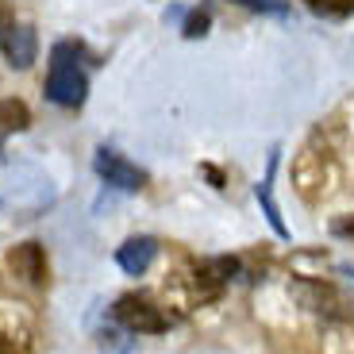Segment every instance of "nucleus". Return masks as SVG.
Instances as JSON below:
<instances>
[{
	"label": "nucleus",
	"mask_w": 354,
	"mask_h": 354,
	"mask_svg": "<svg viewBox=\"0 0 354 354\" xmlns=\"http://www.w3.org/2000/svg\"><path fill=\"white\" fill-rule=\"evenodd\" d=\"M85 46L58 43L50 50V70H46V100L58 108H81L88 97V73H85Z\"/></svg>",
	"instance_id": "f257e3e1"
},
{
	"label": "nucleus",
	"mask_w": 354,
	"mask_h": 354,
	"mask_svg": "<svg viewBox=\"0 0 354 354\" xmlns=\"http://www.w3.org/2000/svg\"><path fill=\"white\" fill-rule=\"evenodd\" d=\"M0 54L8 58L12 70H27V66H35V58H39L35 27L16 19L4 4H0Z\"/></svg>",
	"instance_id": "f03ea898"
},
{
	"label": "nucleus",
	"mask_w": 354,
	"mask_h": 354,
	"mask_svg": "<svg viewBox=\"0 0 354 354\" xmlns=\"http://www.w3.org/2000/svg\"><path fill=\"white\" fill-rule=\"evenodd\" d=\"M112 316H115V324H124L127 331H135V335H158V331L169 328L166 312H162L151 297H142V292H127V297H120L115 308H112Z\"/></svg>",
	"instance_id": "7ed1b4c3"
},
{
	"label": "nucleus",
	"mask_w": 354,
	"mask_h": 354,
	"mask_svg": "<svg viewBox=\"0 0 354 354\" xmlns=\"http://www.w3.org/2000/svg\"><path fill=\"white\" fill-rule=\"evenodd\" d=\"M93 169L100 174V181H108V185L120 189V193H139V189L147 185V174H142L135 162H127L120 151H112V147H100V151L93 154Z\"/></svg>",
	"instance_id": "20e7f679"
},
{
	"label": "nucleus",
	"mask_w": 354,
	"mask_h": 354,
	"mask_svg": "<svg viewBox=\"0 0 354 354\" xmlns=\"http://www.w3.org/2000/svg\"><path fill=\"white\" fill-rule=\"evenodd\" d=\"M31 351V319L24 304H0V354H27Z\"/></svg>",
	"instance_id": "39448f33"
},
{
	"label": "nucleus",
	"mask_w": 354,
	"mask_h": 354,
	"mask_svg": "<svg viewBox=\"0 0 354 354\" xmlns=\"http://www.w3.org/2000/svg\"><path fill=\"white\" fill-rule=\"evenodd\" d=\"M8 270L16 277H24L27 285H46V277H50V266H46V250L39 247V243H19V247L8 250Z\"/></svg>",
	"instance_id": "423d86ee"
},
{
	"label": "nucleus",
	"mask_w": 354,
	"mask_h": 354,
	"mask_svg": "<svg viewBox=\"0 0 354 354\" xmlns=\"http://www.w3.org/2000/svg\"><path fill=\"white\" fill-rule=\"evenodd\" d=\"M235 270H239V262L235 258H208V262L196 266V292H201V301H208V297H216V292L223 289V285L235 277Z\"/></svg>",
	"instance_id": "0eeeda50"
},
{
	"label": "nucleus",
	"mask_w": 354,
	"mask_h": 354,
	"mask_svg": "<svg viewBox=\"0 0 354 354\" xmlns=\"http://www.w3.org/2000/svg\"><path fill=\"white\" fill-rule=\"evenodd\" d=\"M154 254H158V243L151 239V235H139V239H127L124 247L115 250V262H120V270L131 277H142L147 270H151Z\"/></svg>",
	"instance_id": "6e6552de"
},
{
	"label": "nucleus",
	"mask_w": 354,
	"mask_h": 354,
	"mask_svg": "<svg viewBox=\"0 0 354 354\" xmlns=\"http://www.w3.org/2000/svg\"><path fill=\"white\" fill-rule=\"evenodd\" d=\"M27 124H31V108L24 100H16V97L0 100V139H8L16 131H27Z\"/></svg>",
	"instance_id": "1a4fd4ad"
},
{
	"label": "nucleus",
	"mask_w": 354,
	"mask_h": 354,
	"mask_svg": "<svg viewBox=\"0 0 354 354\" xmlns=\"http://www.w3.org/2000/svg\"><path fill=\"white\" fill-rule=\"evenodd\" d=\"M258 201H262V208H266V216H270V227L277 231V235H289V231H285V220H281V212H277V204H274V193H270V181H262V185H258Z\"/></svg>",
	"instance_id": "9d476101"
},
{
	"label": "nucleus",
	"mask_w": 354,
	"mask_h": 354,
	"mask_svg": "<svg viewBox=\"0 0 354 354\" xmlns=\"http://www.w3.org/2000/svg\"><path fill=\"white\" fill-rule=\"evenodd\" d=\"M316 16H351L354 0H304Z\"/></svg>",
	"instance_id": "9b49d317"
},
{
	"label": "nucleus",
	"mask_w": 354,
	"mask_h": 354,
	"mask_svg": "<svg viewBox=\"0 0 354 354\" xmlns=\"http://www.w3.org/2000/svg\"><path fill=\"white\" fill-rule=\"evenodd\" d=\"M235 4H243V8H250V12H270V16H285V12H289L285 0H235Z\"/></svg>",
	"instance_id": "f8f14e48"
},
{
	"label": "nucleus",
	"mask_w": 354,
	"mask_h": 354,
	"mask_svg": "<svg viewBox=\"0 0 354 354\" xmlns=\"http://www.w3.org/2000/svg\"><path fill=\"white\" fill-rule=\"evenodd\" d=\"M208 24H212V16H208V12H189V19H185V27H181V31H185V39H196V35H204V31H208Z\"/></svg>",
	"instance_id": "ddd939ff"
},
{
	"label": "nucleus",
	"mask_w": 354,
	"mask_h": 354,
	"mask_svg": "<svg viewBox=\"0 0 354 354\" xmlns=\"http://www.w3.org/2000/svg\"><path fill=\"white\" fill-rule=\"evenodd\" d=\"M331 235H339V239H354V212L339 216V220L331 223Z\"/></svg>",
	"instance_id": "4468645a"
}]
</instances>
